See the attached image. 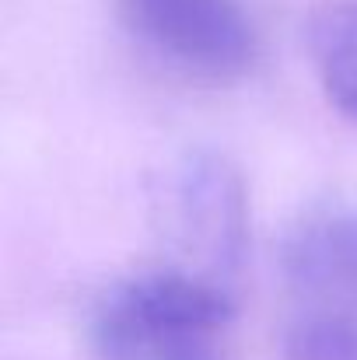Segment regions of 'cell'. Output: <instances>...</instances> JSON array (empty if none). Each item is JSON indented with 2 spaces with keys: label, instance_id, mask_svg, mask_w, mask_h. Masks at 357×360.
Wrapping results in <instances>:
<instances>
[{
  "label": "cell",
  "instance_id": "obj_2",
  "mask_svg": "<svg viewBox=\"0 0 357 360\" xmlns=\"http://www.w3.org/2000/svg\"><path fill=\"white\" fill-rule=\"evenodd\" d=\"M232 290L165 266L116 280L95 304L99 360H221L232 322Z\"/></svg>",
  "mask_w": 357,
  "mask_h": 360
},
{
  "label": "cell",
  "instance_id": "obj_3",
  "mask_svg": "<svg viewBox=\"0 0 357 360\" xmlns=\"http://www.w3.org/2000/svg\"><path fill=\"white\" fill-rule=\"evenodd\" d=\"M130 35L200 81H235L256 63V25L242 0H116Z\"/></svg>",
  "mask_w": 357,
  "mask_h": 360
},
{
  "label": "cell",
  "instance_id": "obj_5",
  "mask_svg": "<svg viewBox=\"0 0 357 360\" xmlns=\"http://www.w3.org/2000/svg\"><path fill=\"white\" fill-rule=\"evenodd\" d=\"M308 56L326 102L357 120V4H322L305 25Z\"/></svg>",
  "mask_w": 357,
  "mask_h": 360
},
{
  "label": "cell",
  "instance_id": "obj_1",
  "mask_svg": "<svg viewBox=\"0 0 357 360\" xmlns=\"http://www.w3.org/2000/svg\"><path fill=\"white\" fill-rule=\"evenodd\" d=\"M284 360H357V207L308 210L280 248Z\"/></svg>",
  "mask_w": 357,
  "mask_h": 360
},
{
  "label": "cell",
  "instance_id": "obj_4",
  "mask_svg": "<svg viewBox=\"0 0 357 360\" xmlns=\"http://www.w3.org/2000/svg\"><path fill=\"white\" fill-rule=\"evenodd\" d=\"M168 228L189 255V262L175 269L232 290L249 248V196L228 158L193 150L179 161L168 196Z\"/></svg>",
  "mask_w": 357,
  "mask_h": 360
}]
</instances>
